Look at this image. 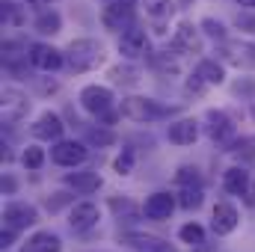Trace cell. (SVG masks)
I'll list each match as a JSON object with an SVG mask.
<instances>
[{"label":"cell","instance_id":"obj_1","mask_svg":"<svg viewBox=\"0 0 255 252\" xmlns=\"http://www.w3.org/2000/svg\"><path fill=\"white\" fill-rule=\"evenodd\" d=\"M107 63V48L92 39V36H83V39H71L68 48H65V65L74 71V74H86V71H95Z\"/></svg>","mask_w":255,"mask_h":252},{"label":"cell","instance_id":"obj_2","mask_svg":"<svg viewBox=\"0 0 255 252\" xmlns=\"http://www.w3.org/2000/svg\"><path fill=\"white\" fill-rule=\"evenodd\" d=\"M119 113H122V119H130L136 125H148V122L175 116L178 107H166V104H160V101H154L148 95H128L119 104Z\"/></svg>","mask_w":255,"mask_h":252},{"label":"cell","instance_id":"obj_3","mask_svg":"<svg viewBox=\"0 0 255 252\" xmlns=\"http://www.w3.org/2000/svg\"><path fill=\"white\" fill-rule=\"evenodd\" d=\"M136 6L139 0H104L101 6V24L110 33H122L130 24H136Z\"/></svg>","mask_w":255,"mask_h":252},{"label":"cell","instance_id":"obj_4","mask_svg":"<svg viewBox=\"0 0 255 252\" xmlns=\"http://www.w3.org/2000/svg\"><path fill=\"white\" fill-rule=\"evenodd\" d=\"M151 39H148V33L139 27V24H130L128 30L119 33V54H122V60H130V63H142V60H148L151 57Z\"/></svg>","mask_w":255,"mask_h":252},{"label":"cell","instance_id":"obj_5","mask_svg":"<svg viewBox=\"0 0 255 252\" xmlns=\"http://www.w3.org/2000/svg\"><path fill=\"white\" fill-rule=\"evenodd\" d=\"M77 101H80V107H83L89 116H95V119H101V116H107L110 110H116V95H113V89H110V86H101V83H86V86L80 89Z\"/></svg>","mask_w":255,"mask_h":252},{"label":"cell","instance_id":"obj_6","mask_svg":"<svg viewBox=\"0 0 255 252\" xmlns=\"http://www.w3.org/2000/svg\"><path fill=\"white\" fill-rule=\"evenodd\" d=\"M89 142L83 139H57V142H51V160L57 163V166H63V169H74V166H80V163H86V157H89V148H86Z\"/></svg>","mask_w":255,"mask_h":252},{"label":"cell","instance_id":"obj_7","mask_svg":"<svg viewBox=\"0 0 255 252\" xmlns=\"http://www.w3.org/2000/svg\"><path fill=\"white\" fill-rule=\"evenodd\" d=\"M205 133L217 142V145H232L238 139V125L226 110H208L205 113Z\"/></svg>","mask_w":255,"mask_h":252},{"label":"cell","instance_id":"obj_8","mask_svg":"<svg viewBox=\"0 0 255 252\" xmlns=\"http://www.w3.org/2000/svg\"><path fill=\"white\" fill-rule=\"evenodd\" d=\"M27 113H30L27 92L18 89V86H3V92H0V116H3V125H15Z\"/></svg>","mask_w":255,"mask_h":252},{"label":"cell","instance_id":"obj_9","mask_svg":"<svg viewBox=\"0 0 255 252\" xmlns=\"http://www.w3.org/2000/svg\"><path fill=\"white\" fill-rule=\"evenodd\" d=\"M172 48H178L181 54H190V57H199L205 54V33L199 24L193 21H178L175 30H172Z\"/></svg>","mask_w":255,"mask_h":252},{"label":"cell","instance_id":"obj_10","mask_svg":"<svg viewBox=\"0 0 255 252\" xmlns=\"http://www.w3.org/2000/svg\"><path fill=\"white\" fill-rule=\"evenodd\" d=\"M175 208H178V196H175V193H169V190H154V193H148L145 202H142V217L151 220V223H163V220L172 217Z\"/></svg>","mask_w":255,"mask_h":252},{"label":"cell","instance_id":"obj_11","mask_svg":"<svg viewBox=\"0 0 255 252\" xmlns=\"http://www.w3.org/2000/svg\"><path fill=\"white\" fill-rule=\"evenodd\" d=\"M30 65L36 71H60L65 65V51L54 48L51 42H30Z\"/></svg>","mask_w":255,"mask_h":252},{"label":"cell","instance_id":"obj_12","mask_svg":"<svg viewBox=\"0 0 255 252\" xmlns=\"http://www.w3.org/2000/svg\"><path fill=\"white\" fill-rule=\"evenodd\" d=\"M238 226H241V211L232 202H226V199L217 202L214 211H211V232L217 238H229V235L238 232Z\"/></svg>","mask_w":255,"mask_h":252},{"label":"cell","instance_id":"obj_13","mask_svg":"<svg viewBox=\"0 0 255 252\" xmlns=\"http://www.w3.org/2000/svg\"><path fill=\"white\" fill-rule=\"evenodd\" d=\"M36 223H39V208L30 202H9L3 208V226H9L15 232H24Z\"/></svg>","mask_w":255,"mask_h":252},{"label":"cell","instance_id":"obj_14","mask_svg":"<svg viewBox=\"0 0 255 252\" xmlns=\"http://www.w3.org/2000/svg\"><path fill=\"white\" fill-rule=\"evenodd\" d=\"M98 220H101V208H98L95 202H89V199H86V202H77V205L68 211V226H71V232H77V235L95 229Z\"/></svg>","mask_w":255,"mask_h":252},{"label":"cell","instance_id":"obj_15","mask_svg":"<svg viewBox=\"0 0 255 252\" xmlns=\"http://www.w3.org/2000/svg\"><path fill=\"white\" fill-rule=\"evenodd\" d=\"M33 136L36 139H42V142H57V139H63L65 133V122L60 113H54V110H45L36 122H33Z\"/></svg>","mask_w":255,"mask_h":252},{"label":"cell","instance_id":"obj_16","mask_svg":"<svg viewBox=\"0 0 255 252\" xmlns=\"http://www.w3.org/2000/svg\"><path fill=\"white\" fill-rule=\"evenodd\" d=\"M65 187L74 190V193H80V196H92V193H98L101 190V175L95 172V169H77V172H68L63 178Z\"/></svg>","mask_w":255,"mask_h":252},{"label":"cell","instance_id":"obj_17","mask_svg":"<svg viewBox=\"0 0 255 252\" xmlns=\"http://www.w3.org/2000/svg\"><path fill=\"white\" fill-rule=\"evenodd\" d=\"M166 139H169L172 145H193V142L199 139V122L190 119V116L169 122V125H166Z\"/></svg>","mask_w":255,"mask_h":252},{"label":"cell","instance_id":"obj_18","mask_svg":"<svg viewBox=\"0 0 255 252\" xmlns=\"http://www.w3.org/2000/svg\"><path fill=\"white\" fill-rule=\"evenodd\" d=\"M107 77L113 86H136L142 80V68L139 63H130V60H122V63L110 65L107 68Z\"/></svg>","mask_w":255,"mask_h":252},{"label":"cell","instance_id":"obj_19","mask_svg":"<svg viewBox=\"0 0 255 252\" xmlns=\"http://www.w3.org/2000/svg\"><path fill=\"white\" fill-rule=\"evenodd\" d=\"M122 244L130 247V250H136V252H172V247L166 241H160L154 235H139V232H125L122 235Z\"/></svg>","mask_w":255,"mask_h":252},{"label":"cell","instance_id":"obj_20","mask_svg":"<svg viewBox=\"0 0 255 252\" xmlns=\"http://www.w3.org/2000/svg\"><path fill=\"white\" fill-rule=\"evenodd\" d=\"M193 71H196L208 86H223V83H226V63L217 60V57H202Z\"/></svg>","mask_w":255,"mask_h":252},{"label":"cell","instance_id":"obj_21","mask_svg":"<svg viewBox=\"0 0 255 252\" xmlns=\"http://www.w3.org/2000/svg\"><path fill=\"white\" fill-rule=\"evenodd\" d=\"M253 187L250 184V172L244 166H229L223 172V190L232 193V196H247V190Z\"/></svg>","mask_w":255,"mask_h":252},{"label":"cell","instance_id":"obj_22","mask_svg":"<svg viewBox=\"0 0 255 252\" xmlns=\"http://www.w3.org/2000/svg\"><path fill=\"white\" fill-rule=\"evenodd\" d=\"M33 30L39 36H57L63 33V15L57 9H39V15L33 18Z\"/></svg>","mask_w":255,"mask_h":252},{"label":"cell","instance_id":"obj_23","mask_svg":"<svg viewBox=\"0 0 255 252\" xmlns=\"http://www.w3.org/2000/svg\"><path fill=\"white\" fill-rule=\"evenodd\" d=\"M24 250H33V252H63V238L57 232H36L30 235L27 247Z\"/></svg>","mask_w":255,"mask_h":252},{"label":"cell","instance_id":"obj_24","mask_svg":"<svg viewBox=\"0 0 255 252\" xmlns=\"http://www.w3.org/2000/svg\"><path fill=\"white\" fill-rule=\"evenodd\" d=\"M139 6L145 9V15L151 21H169L175 15V9H178L175 0H139Z\"/></svg>","mask_w":255,"mask_h":252},{"label":"cell","instance_id":"obj_25","mask_svg":"<svg viewBox=\"0 0 255 252\" xmlns=\"http://www.w3.org/2000/svg\"><path fill=\"white\" fill-rule=\"evenodd\" d=\"M199 27H202V33H205V39H211V42H217V45H226V42H229V27H226L220 18L208 15V18L199 21Z\"/></svg>","mask_w":255,"mask_h":252},{"label":"cell","instance_id":"obj_26","mask_svg":"<svg viewBox=\"0 0 255 252\" xmlns=\"http://www.w3.org/2000/svg\"><path fill=\"white\" fill-rule=\"evenodd\" d=\"M83 139H86L89 145L107 148V145H113V142H116V133H113V127H110V125H89V127H86V133H83Z\"/></svg>","mask_w":255,"mask_h":252},{"label":"cell","instance_id":"obj_27","mask_svg":"<svg viewBox=\"0 0 255 252\" xmlns=\"http://www.w3.org/2000/svg\"><path fill=\"white\" fill-rule=\"evenodd\" d=\"M0 18H3L6 27H24V24H27V12H24V6H18L15 0H3V3H0Z\"/></svg>","mask_w":255,"mask_h":252},{"label":"cell","instance_id":"obj_28","mask_svg":"<svg viewBox=\"0 0 255 252\" xmlns=\"http://www.w3.org/2000/svg\"><path fill=\"white\" fill-rule=\"evenodd\" d=\"M178 205H181L184 211H199V208L205 205V190H202V184L181 187V193H178Z\"/></svg>","mask_w":255,"mask_h":252},{"label":"cell","instance_id":"obj_29","mask_svg":"<svg viewBox=\"0 0 255 252\" xmlns=\"http://www.w3.org/2000/svg\"><path fill=\"white\" fill-rule=\"evenodd\" d=\"M45 157H48V151H45L39 142H33V145H27V148L21 151V163H24V169H42Z\"/></svg>","mask_w":255,"mask_h":252},{"label":"cell","instance_id":"obj_30","mask_svg":"<svg viewBox=\"0 0 255 252\" xmlns=\"http://www.w3.org/2000/svg\"><path fill=\"white\" fill-rule=\"evenodd\" d=\"M178 238H181V244H187V247H205V229H202L199 223H184V226L178 229Z\"/></svg>","mask_w":255,"mask_h":252},{"label":"cell","instance_id":"obj_31","mask_svg":"<svg viewBox=\"0 0 255 252\" xmlns=\"http://www.w3.org/2000/svg\"><path fill=\"white\" fill-rule=\"evenodd\" d=\"M235 30L241 33V36H250L255 39V9H238V15H235Z\"/></svg>","mask_w":255,"mask_h":252},{"label":"cell","instance_id":"obj_32","mask_svg":"<svg viewBox=\"0 0 255 252\" xmlns=\"http://www.w3.org/2000/svg\"><path fill=\"white\" fill-rule=\"evenodd\" d=\"M175 184H178V187L202 184V172H199V166H193V163H184V166H178V172H175Z\"/></svg>","mask_w":255,"mask_h":252},{"label":"cell","instance_id":"obj_33","mask_svg":"<svg viewBox=\"0 0 255 252\" xmlns=\"http://www.w3.org/2000/svg\"><path fill=\"white\" fill-rule=\"evenodd\" d=\"M133 163H136V151H133V148H122V154L113 160V169H116L119 175H130V172H133Z\"/></svg>","mask_w":255,"mask_h":252},{"label":"cell","instance_id":"obj_34","mask_svg":"<svg viewBox=\"0 0 255 252\" xmlns=\"http://www.w3.org/2000/svg\"><path fill=\"white\" fill-rule=\"evenodd\" d=\"M226 151H235L238 157H244V160H250V163H253V160H255V139H235Z\"/></svg>","mask_w":255,"mask_h":252},{"label":"cell","instance_id":"obj_35","mask_svg":"<svg viewBox=\"0 0 255 252\" xmlns=\"http://www.w3.org/2000/svg\"><path fill=\"white\" fill-rule=\"evenodd\" d=\"M205 92H208V83L193 71L190 77L184 80V95H205Z\"/></svg>","mask_w":255,"mask_h":252},{"label":"cell","instance_id":"obj_36","mask_svg":"<svg viewBox=\"0 0 255 252\" xmlns=\"http://www.w3.org/2000/svg\"><path fill=\"white\" fill-rule=\"evenodd\" d=\"M68 199H71V193H68V190H60V193H54V199L48 196V211H60V208H63Z\"/></svg>","mask_w":255,"mask_h":252},{"label":"cell","instance_id":"obj_37","mask_svg":"<svg viewBox=\"0 0 255 252\" xmlns=\"http://www.w3.org/2000/svg\"><path fill=\"white\" fill-rule=\"evenodd\" d=\"M235 95L253 98L255 95V80H250V77H247V80H238V83H235Z\"/></svg>","mask_w":255,"mask_h":252},{"label":"cell","instance_id":"obj_38","mask_svg":"<svg viewBox=\"0 0 255 252\" xmlns=\"http://www.w3.org/2000/svg\"><path fill=\"white\" fill-rule=\"evenodd\" d=\"M15 190H18V181L12 175H3V196H15Z\"/></svg>","mask_w":255,"mask_h":252},{"label":"cell","instance_id":"obj_39","mask_svg":"<svg viewBox=\"0 0 255 252\" xmlns=\"http://www.w3.org/2000/svg\"><path fill=\"white\" fill-rule=\"evenodd\" d=\"M241 9H255V0H235Z\"/></svg>","mask_w":255,"mask_h":252},{"label":"cell","instance_id":"obj_40","mask_svg":"<svg viewBox=\"0 0 255 252\" xmlns=\"http://www.w3.org/2000/svg\"><path fill=\"white\" fill-rule=\"evenodd\" d=\"M21 3H27V6H48L51 0H21Z\"/></svg>","mask_w":255,"mask_h":252},{"label":"cell","instance_id":"obj_41","mask_svg":"<svg viewBox=\"0 0 255 252\" xmlns=\"http://www.w3.org/2000/svg\"><path fill=\"white\" fill-rule=\"evenodd\" d=\"M247 205H253V208H255V190L253 187L247 190Z\"/></svg>","mask_w":255,"mask_h":252}]
</instances>
